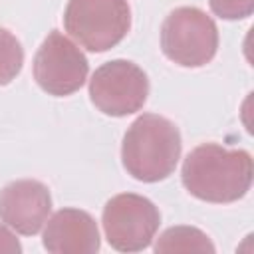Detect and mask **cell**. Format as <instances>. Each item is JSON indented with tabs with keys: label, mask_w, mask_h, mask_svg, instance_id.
Listing matches in <instances>:
<instances>
[{
	"label": "cell",
	"mask_w": 254,
	"mask_h": 254,
	"mask_svg": "<svg viewBox=\"0 0 254 254\" xmlns=\"http://www.w3.org/2000/svg\"><path fill=\"white\" fill-rule=\"evenodd\" d=\"M183 187L198 200L224 204L242 198L252 185V157L218 143L194 147L181 171Z\"/></svg>",
	"instance_id": "1"
},
{
	"label": "cell",
	"mask_w": 254,
	"mask_h": 254,
	"mask_svg": "<svg viewBox=\"0 0 254 254\" xmlns=\"http://www.w3.org/2000/svg\"><path fill=\"white\" fill-rule=\"evenodd\" d=\"M89 64L83 52L62 32L54 30L34 56V79L56 97L75 93L87 79Z\"/></svg>",
	"instance_id": "7"
},
{
	"label": "cell",
	"mask_w": 254,
	"mask_h": 254,
	"mask_svg": "<svg viewBox=\"0 0 254 254\" xmlns=\"http://www.w3.org/2000/svg\"><path fill=\"white\" fill-rule=\"evenodd\" d=\"M155 252H214L210 238L194 226H171L155 242Z\"/></svg>",
	"instance_id": "10"
},
{
	"label": "cell",
	"mask_w": 254,
	"mask_h": 254,
	"mask_svg": "<svg viewBox=\"0 0 254 254\" xmlns=\"http://www.w3.org/2000/svg\"><path fill=\"white\" fill-rule=\"evenodd\" d=\"M179 127L163 115L143 113L127 129L121 145L125 171L143 183H157L173 175L181 159Z\"/></svg>",
	"instance_id": "2"
},
{
	"label": "cell",
	"mask_w": 254,
	"mask_h": 254,
	"mask_svg": "<svg viewBox=\"0 0 254 254\" xmlns=\"http://www.w3.org/2000/svg\"><path fill=\"white\" fill-rule=\"evenodd\" d=\"M0 252H6V254L22 252V244L18 242L16 234H12L4 224H0Z\"/></svg>",
	"instance_id": "13"
},
{
	"label": "cell",
	"mask_w": 254,
	"mask_h": 254,
	"mask_svg": "<svg viewBox=\"0 0 254 254\" xmlns=\"http://www.w3.org/2000/svg\"><path fill=\"white\" fill-rule=\"evenodd\" d=\"M22 64L24 50L18 38L6 28H0V85H8L12 79H16Z\"/></svg>",
	"instance_id": "11"
},
{
	"label": "cell",
	"mask_w": 254,
	"mask_h": 254,
	"mask_svg": "<svg viewBox=\"0 0 254 254\" xmlns=\"http://www.w3.org/2000/svg\"><path fill=\"white\" fill-rule=\"evenodd\" d=\"M65 32L89 52H107L131 28L127 0H69L64 12Z\"/></svg>",
	"instance_id": "3"
},
{
	"label": "cell",
	"mask_w": 254,
	"mask_h": 254,
	"mask_svg": "<svg viewBox=\"0 0 254 254\" xmlns=\"http://www.w3.org/2000/svg\"><path fill=\"white\" fill-rule=\"evenodd\" d=\"M161 50L177 65H206L218 50V28L200 8H175L163 22Z\"/></svg>",
	"instance_id": "4"
},
{
	"label": "cell",
	"mask_w": 254,
	"mask_h": 254,
	"mask_svg": "<svg viewBox=\"0 0 254 254\" xmlns=\"http://www.w3.org/2000/svg\"><path fill=\"white\" fill-rule=\"evenodd\" d=\"M52 210V196L44 183L20 179L0 190V220L24 236L42 230Z\"/></svg>",
	"instance_id": "8"
},
{
	"label": "cell",
	"mask_w": 254,
	"mask_h": 254,
	"mask_svg": "<svg viewBox=\"0 0 254 254\" xmlns=\"http://www.w3.org/2000/svg\"><path fill=\"white\" fill-rule=\"evenodd\" d=\"M147 95V73L127 60H111L99 65L89 79L91 103L111 117H125L139 111L145 105Z\"/></svg>",
	"instance_id": "6"
},
{
	"label": "cell",
	"mask_w": 254,
	"mask_h": 254,
	"mask_svg": "<svg viewBox=\"0 0 254 254\" xmlns=\"http://www.w3.org/2000/svg\"><path fill=\"white\" fill-rule=\"evenodd\" d=\"M101 224L111 248L119 252H141L153 242L161 224V212L149 198L123 192L105 202Z\"/></svg>",
	"instance_id": "5"
},
{
	"label": "cell",
	"mask_w": 254,
	"mask_h": 254,
	"mask_svg": "<svg viewBox=\"0 0 254 254\" xmlns=\"http://www.w3.org/2000/svg\"><path fill=\"white\" fill-rule=\"evenodd\" d=\"M42 242L52 254H93L101 246L97 222L79 208H62L46 220Z\"/></svg>",
	"instance_id": "9"
},
{
	"label": "cell",
	"mask_w": 254,
	"mask_h": 254,
	"mask_svg": "<svg viewBox=\"0 0 254 254\" xmlns=\"http://www.w3.org/2000/svg\"><path fill=\"white\" fill-rule=\"evenodd\" d=\"M208 4L222 20H242L254 12V0H208Z\"/></svg>",
	"instance_id": "12"
}]
</instances>
